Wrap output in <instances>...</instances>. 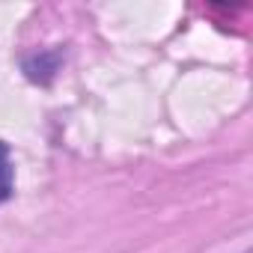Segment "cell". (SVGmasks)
<instances>
[{
	"label": "cell",
	"mask_w": 253,
	"mask_h": 253,
	"mask_svg": "<svg viewBox=\"0 0 253 253\" xmlns=\"http://www.w3.org/2000/svg\"><path fill=\"white\" fill-rule=\"evenodd\" d=\"M12 185H15L12 155H9V146L0 140V203H6V200L12 197Z\"/></svg>",
	"instance_id": "6da1fadb"
}]
</instances>
